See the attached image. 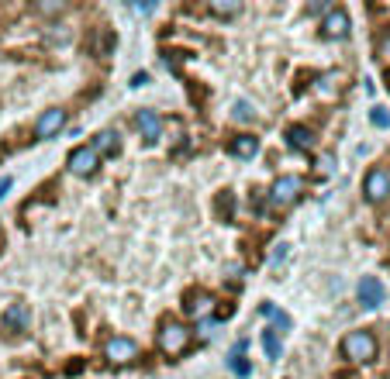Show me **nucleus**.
Wrapping results in <instances>:
<instances>
[{
	"instance_id": "nucleus-1",
	"label": "nucleus",
	"mask_w": 390,
	"mask_h": 379,
	"mask_svg": "<svg viewBox=\"0 0 390 379\" xmlns=\"http://www.w3.org/2000/svg\"><path fill=\"white\" fill-rule=\"evenodd\" d=\"M342 355L349 362H373L377 359V338L370 331H349L342 338Z\"/></svg>"
},
{
	"instance_id": "nucleus-2",
	"label": "nucleus",
	"mask_w": 390,
	"mask_h": 379,
	"mask_svg": "<svg viewBox=\"0 0 390 379\" xmlns=\"http://www.w3.org/2000/svg\"><path fill=\"white\" fill-rule=\"evenodd\" d=\"M187 345H190V328L180 324V321H163V328H159V348L166 355H180Z\"/></svg>"
},
{
	"instance_id": "nucleus-3",
	"label": "nucleus",
	"mask_w": 390,
	"mask_h": 379,
	"mask_svg": "<svg viewBox=\"0 0 390 379\" xmlns=\"http://www.w3.org/2000/svg\"><path fill=\"white\" fill-rule=\"evenodd\" d=\"M300 193H304V180L293 176V173H287V176H280V180L270 187V203H277V207H291V203L300 200Z\"/></svg>"
},
{
	"instance_id": "nucleus-4",
	"label": "nucleus",
	"mask_w": 390,
	"mask_h": 379,
	"mask_svg": "<svg viewBox=\"0 0 390 379\" xmlns=\"http://www.w3.org/2000/svg\"><path fill=\"white\" fill-rule=\"evenodd\" d=\"M66 166H70V173H73V176H94V173H97V166H100V155L90 149V145H80V149H73V152H70Z\"/></svg>"
},
{
	"instance_id": "nucleus-5",
	"label": "nucleus",
	"mask_w": 390,
	"mask_h": 379,
	"mask_svg": "<svg viewBox=\"0 0 390 379\" xmlns=\"http://www.w3.org/2000/svg\"><path fill=\"white\" fill-rule=\"evenodd\" d=\"M104 355H107L114 366H128V362L138 359V342H135V338H111V342L104 345Z\"/></svg>"
},
{
	"instance_id": "nucleus-6",
	"label": "nucleus",
	"mask_w": 390,
	"mask_h": 379,
	"mask_svg": "<svg viewBox=\"0 0 390 379\" xmlns=\"http://www.w3.org/2000/svg\"><path fill=\"white\" fill-rule=\"evenodd\" d=\"M66 128V110L63 107H52V110H45L38 121H35V138L38 142H49L52 135H59Z\"/></svg>"
},
{
	"instance_id": "nucleus-7",
	"label": "nucleus",
	"mask_w": 390,
	"mask_h": 379,
	"mask_svg": "<svg viewBox=\"0 0 390 379\" xmlns=\"http://www.w3.org/2000/svg\"><path fill=\"white\" fill-rule=\"evenodd\" d=\"M363 193H366V200H370V203L387 200L390 196V176L384 173V169H370V173H366V180H363Z\"/></svg>"
},
{
	"instance_id": "nucleus-8",
	"label": "nucleus",
	"mask_w": 390,
	"mask_h": 379,
	"mask_svg": "<svg viewBox=\"0 0 390 379\" xmlns=\"http://www.w3.org/2000/svg\"><path fill=\"white\" fill-rule=\"evenodd\" d=\"M384 293H387V289H384V283H380L377 276H363V280H359V286H356L359 303H363V307H370V310L384 303Z\"/></svg>"
},
{
	"instance_id": "nucleus-9",
	"label": "nucleus",
	"mask_w": 390,
	"mask_h": 379,
	"mask_svg": "<svg viewBox=\"0 0 390 379\" xmlns=\"http://www.w3.org/2000/svg\"><path fill=\"white\" fill-rule=\"evenodd\" d=\"M135 128L142 131L145 142H159V135H163V121H159L156 110H138L135 114Z\"/></svg>"
},
{
	"instance_id": "nucleus-10",
	"label": "nucleus",
	"mask_w": 390,
	"mask_h": 379,
	"mask_svg": "<svg viewBox=\"0 0 390 379\" xmlns=\"http://www.w3.org/2000/svg\"><path fill=\"white\" fill-rule=\"evenodd\" d=\"M28 324H31V307L28 303H10L3 310V328L7 331H28Z\"/></svg>"
},
{
	"instance_id": "nucleus-11",
	"label": "nucleus",
	"mask_w": 390,
	"mask_h": 379,
	"mask_svg": "<svg viewBox=\"0 0 390 379\" xmlns=\"http://www.w3.org/2000/svg\"><path fill=\"white\" fill-rule=\"evenodd\" d=\"M325 35H328V38H346V35H349V14H346L342 7L328 10V17H325Z\"/></svg>"
},
{
	"instance_id": "nucleus-12",
	"label": "nucleus",
	"mask_w": 390,
	"mask_h": 379,
	"mask_svg": "<svg viewBox=\"0 0 390 379\" xmlns=\"http://www.w3.org/2000/svg\"><path fill=\"white\" fill-rule=\"evenodd\" d=\"M228 152H231L235 159H252V155L259 152V138H256V135H235L231 145H228Z\"/></svg>"
},
{
	"instance_id": "nucleus-13",
	"label": "nucleus",
	"mask_w": 390,
	"mask_h": 379,
	"mask_svg": "<svg viewBox=\"0 0 390 379\" xmlns=\"http://www.w3.org/2000/svg\"><path fill=\"white\" fill-rule=\"evenodd\" d=\"M211 307H214V296L204 293V289H197V293L187 296V314H190V317H207Z\"/></svg>"
},
{
	"instance_id": "nucleus-14",
	"label": "nucleus",
	"mask_w": 390,
	"mask_h": 379,
	"mask_svg": "<svg viewBox=\"0 0 390 379\" xmlns=\"http://www.w3.org/2000/svg\"><path fill=\"white\" fill-rule=\"evenodd\" d=\"M287 142H291V149L307 152V149L314 145V135H311V128H304V124H291V128H287Z\"/></svg>"
},
{
	"instance_id": "nucleus-15",
	"label": "nucleus",
	"mask_w": 390,
	"mask_h": 379,
	"mask_svg": "<svg viewBox=\"0 0 390 379\" xmlns=\"http://www.w3.org/2000/svg\"><path fill=\"white\" fill-rule=\"evenodd\" d=\"M263 348H266V359H273V362L284 355V342L277 338V331H273V328H266V331H263Z\"/></svg>"
},
{
	"instance_id": "nucleus-16",
	"label": "nucleus",
	"mask_w": 390,
	"mask_h": 379,
	"mask_svg": "<svg viewBox=\"0 0 390 379\" xmlns=\"http://www.w3.org/2000/svg\"><path fill=\"white\" fill-rule=\"evenodd\" d=\"M211 14L214 17H235V14H242V3L238 0H211Z\"/></svg>"
},
{
	"instance_id": "nucleus-17",
	"label": "nucleus",
	"mask_w": 390,
	"mask_h": 379,
	"mask_svg": "<svg viewBox=\"0 0 390 379\" xmlns=\"http://www.w3.org/2000/svg\"><path fill=\"white\" fill-rule=\"evenodd\" d=\"M242 348H245V345H235V352L228 355V369H231L235 376H249V373H252V366L245 362V355H242Z\"/></svg>"
},
{
	"instance_id": "nucleus-18",
	"label": "nucleus",
	"mask_w": 390,
	"mask_h": 379,
	"mask_svg": "<svg viewBox=\"0 0 390 379\" xmlns=\"http://www.w3.org/2000/svg\"><path fill=\"white\" fill-rule=\"evenodd\" d=\"M90 149H94L97 155H100V152H117V131H100Z\"/></svg>"
},
{
	"instance_id": "nucleus-19",
	"label": "nucleus",
	"mask_w": 390,
	"mask_h": 379,
	"mask_svg": "<svg viewBox=\"0 0 390 379\" xmlns=\"http://www.w3.org/2000/svg\"><path fill=\"white\" fill-rule=\"evenodd\" d=\"M231 117H235V121H256V107H252L249 100H235Z\"/></svg>"
},
{
	"instance_id": "nucleus-20",
	"label": "nucleus",
	"mask_w": 390,
	"mask_h": 379,
	"mask_svg": "<svg viewBox=\"0 0 390 379\" xmlns=\"http://www.w3.org/2000/svg\"><path fill=\"white\" fill-rule=\"evenodd\" d=\"M38 10H42V14H63V10H66V3H63V0H42V3H38Z\"/></svg>"
},
{
	"instance_id": "nucleus-21",
	"label": "nucleus",
	"mask_w": 390,
	"mask_h": 379,
	"mask_svg": "<svg viewBox=\"0 0 390 379\" xmlns=\"http://www.w3.org/2000/svg\"><path fill=\"white\" fill-rule=\"evenodd\" d=\"M370 121L377 124V128H390V114L384 107H373V114H370Z\"/></svg>"
},
{
	"instance_id": "nucleus-22",
	"label": "nucleus",
	"mask_w": 390,
	"mask_h": 379,
	"mask_svg": "<svg viewBox=\"0 0 390 379\" xmlns=\"http://www.w3.org/2000/svg\"><path fill=\"white\" fill-rule=\"evenodd\" d=\"M287 249H291V245H277V252H273V266H280V262L287 259Z\"/></svg>"
},
{
	"instance_id": "nucleus-23",
	"label": "nucleus",
	"mask_w": 390,
	"mask_h": 379,
	"mask_svg": "<svg viewBox=\"0 0 390 379\" xmlns=\"http://www.w3.org/2000/svg\"><path fill=\"white\" fill-rule=\"evenodd\" d=\"M145 83H149V73H135L131 76V87H145Z\"/></svg>"
},
{
	"instance_id": "nucleus-24",
	"label": "nucleus",
	"mask_w": 390,
	"mask_h": 379,
	"mask_svg": "<svg viewBox=\"0 0 390 379\" xmlns=\"http://www.w3.org/2000/svg\"><path fill=\"white\" fill-rule=\"evenodd\" d=\"M332 87H339V83H335V76H321V90H325V94H328V90H332Z\"/></svg>"
},
{
	"instance_id": "nucleus-25",
	"label": "nucleus",
	"mask_w": 390,
	"mask_h": 379,
	"mask_svg": "<svg viewBox=\"0 0 390 379\" xmlns=\"http://www.w3.org/2000/svg\"><path fill=\"white\" fill-rule=\"evenodd\" d=\"M135 10H138V14H152L156 7H152V3H135Z\"/></svg>"
},
{
	"instance_id": "nucleus-26",
	"label": "nucleus",
	"mask_w": 390,
	"mask_h": 379,
	"mask_svg": "<svg viewBox=\"0 0 390 379\" xmlns=\"http://www.w3.org/2000/svg\"><path fill=\"white\" fill-rule=\"evenodd\" d=\"M7 190H10V176H3V180H0V200H3V193H7Z\"/></svg>"
}]
</instances>
